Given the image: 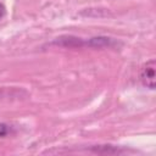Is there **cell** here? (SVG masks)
I'll use <instances>...</instances> for the list:
<instances>
[{
    "instance_id": "cell-1",
    "label": "cell",
    "mask_w": 156,
    "mask_h": 156,
    "mask_svg": "<svg viewBox=\"0 0 156 156\" xmlns=\"http://www.w3.org/2000/svg\"><path fill=\"white\" fill-rule=\"evenodd\" d=\"M155 68H156V61L155 58L149 60L140 71V80L144 87L149 89H155L156 87V78H155Z\"/></svg>"
},
{
    "instance_id": "cell-2",
    "label": "cell",
    "mask_w": 156,
    "mask_h": 156,
    "mask_svg": "<svg viewBox=\"0 0 156 156\" xmlns=\"http://www.w3.org/2000/svg\"><path fill=\"white\" fill-rule=\"evenodd\" d=\"M9 130H10V129H9V126L0 122V136H5V135L9 133Z\"/></svg>"
},
{
    "instance_id": "cell-3",
    "label": "cell",
    "mask_w": 156,
    "mask_h": 156,
    "mask_svg": "<svg viewBox=\"0 0 156 156\" xmlns=\"http://www.w3.org/2000/svg\"><path fill=\"white\" fill-rule=\"evenodd\" d=\"M5 15V6L2 4H0V18H2Z\"/></svg>"
}]
</instances>
